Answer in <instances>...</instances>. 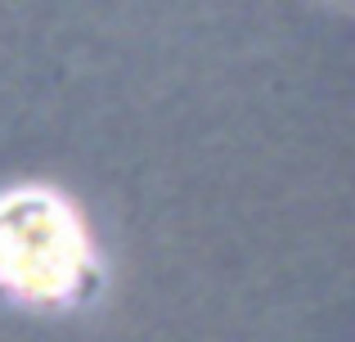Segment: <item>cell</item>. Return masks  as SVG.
Here are the masks:
<instances>
[{
    "label": "cell",
    "mask_w": 355,
    "mask_h": 342,
    "mask_svg": "<svg viewBox=\"0 0 355 342\" xmlns=\"http://www.w3.org/2000/svg\"><path fill=\"white\" fill-rule=\"evenodd\" d=\"M77 230L50 198H14L0 207V280L50 293L68 289L77 271Z\"/></svg>",
    "instance_id": "6da1fadb"
}]
</instances>
